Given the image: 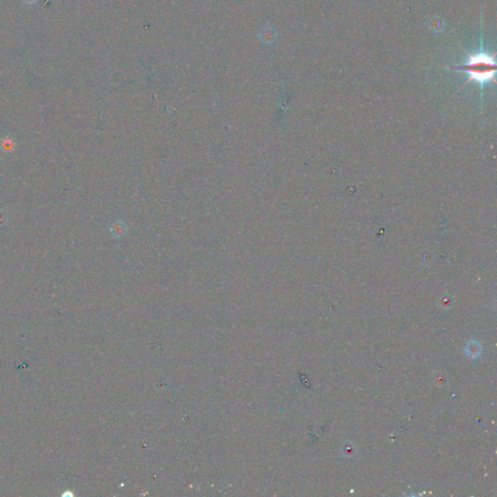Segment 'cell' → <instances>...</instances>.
Masks as SVG:
<instances>
[{"mask_svg":"<svg viewBox=\"0 0 497 497\" xmlns=\"http://www.w3.org/2000/svg\"><path fill=\"white\" fill-rule=\"evenodd\" d=\"M496 56L486 52L470 55L468 61L461 65V71L469 75V80L484 85L495 80L497 73Z\"/></svg>","mask_w":497,"mask_h":497,"instance_id":"1","label":"cell"},{"mask_svg":"<svg viewBox=\"0 0 497 497\" xmlns=\"http://www.w3.org/2000/svg\"><path fill=\"white\" fill-rule=\"evenodd\" d=\"M259 38L261 42L265 44H270L274 42L276 39V31L272 27L266 25L261 28L259 32Z\"/></svg>","mask_w":497,"mask_h":497,"instance_id":"2","label":"cell"},{"mask_svg":"<svg viewBox=\"0 0 497 497\" xmlns=\"http://www.w3.org/2000/svg\"><path fill=\"white\" fill-rule=\"evenodd\" d=\"M25 5H28V6H32V5H35L39 0H21Z\"/></svg>","mask_w":497,"mask_h":497,"instance_id":"3","label":"cell"}]
</instances>
